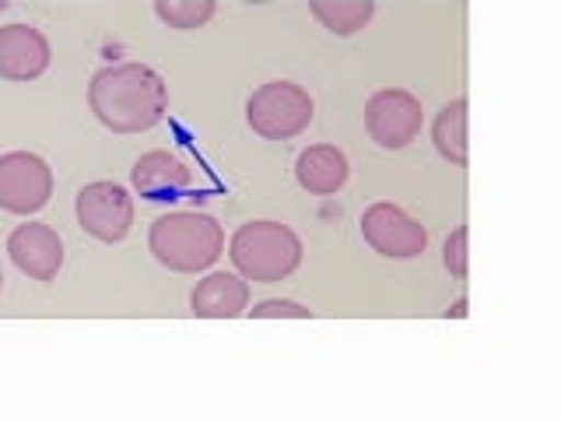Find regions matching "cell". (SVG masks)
<instances>
[{"instance_id":"obj_11","label":"cell","mask_w":561,"mask_h":421,"mask_svg":"<svg viewBox=\"0 0 561 421\" xmlns=\"http://www.w3.org/2000/svg\"><path fill=\"white\" fill-rule=\"evenodd\" d=\"M130 183L145 201H172L197 183V175L175 151H148L134 162Z\"/></svg>"},{"instance_id":"obj_13","label":"cell","mask_w":561,"mask_h":421,"mask_svg":"<svg viewBox=\"0 0 561 421\" xmlns=\"http://www.w3.org/2000/svg\"><path fill=\"white\" fill-rule=\"evenodd\" d=\"M347 175H351L347 155L333 145H309L295 158V180L312 197H333L337 190H344Z\"/></svg>"},{"instance_id":"obj_7","label":"cell","mask_w":561,"mask_h":421,"mask_svg":"<svg viewBox=\"0 0 561 421\" xmlns=\"http://www.w3.org/2000/svg\"><path fill=\"white\" fill-rule=\"evenodd\" d=\"M421 123H425V110H421V99L411 95L408 88H379L365 102V130L386 151L408 148L421 134Z\"/></svg>"},{"instance_id":"obj_17","label":"cell","mask_w":561,"mask_h":421,"mask_svg":"<svg viewBox=\"0 0 561 421\" xmlns=\"http://www.w3.org/2000/svg\"><path fill=\"white\" fill-rule=\"evenodd\" d=\"M253 316V320H274V316H291V320H312V309H306L302 303H291V298H267V303H260L253 309H245Z\"/></svg>"},{"instance_id":"obj_4","label":"cell","mask_w":561,"mask_h":421,"mask_svg":"<svg viewBox=\"0 0 561 421\" xmlns=\"http://www.w3.org/2000/svg\"><path fill=\"white\" fill-rule=\"evenodd\" d=\"M312 116V95L295 81H267L245 99V123L253 127V134L267 140L298 137L302 130H309Z\"/></svg>"},{"instance_id":"obj_12","label":"cell","mask_w":561,"mask_h":421,"mask_svg":"<svg viewBox=\"0 0 561 421\" xmlns=\"http://www.w3.org/2000/svg\"><path fill=\"white\" fill-rule=\"evenodd\" d=\"M250 309V281L239 274L215 271L190 292V312L197 320H236Z\"/></svg>"},{"instance_id":"obj_6","label":"cell","mask_w":561,"mask_h":421,"mask_svg":"<svg viewBox=\"0 0 561 421\" xmlns=\"http://www.w3.org/2000/svg\"><path fill=\"white\" fill-rule=\"evenodd\" d=\"M53 197V169L35 151L0 155V210L8 215H35Z\"/></svg>"},{"instance_id":"obj_16","label":"cell","mask_w":561,"mask_h":421,"mask_svg":"<svg viewBox=\"0 0 561 421\" xmlns=\"http://www.w3.org/2000/svg\"><path fill=\"white\" fill-rule=\"evenodd\" d=\"M154 14L175 32H193L218 14V0H154Z\"/></svg>"},{"instance_id":"obj_3","label":"cell","mask_w":561,"mask_h":421,"mask_svg":"<svg viewBox=\"0 0 561 421\" xmlns=\"http://www.w3.org/2000/svg\"><path fill=\"white\" fill-rule=\"evenodd\" d=\"M228 257L239 277L256 281V285H277L302 263V239L280 221H245L228 242Z\"/></svg>"},{"instance_id":"obj_5","label":"cell","mask_w":561,"mask_h":421,"mask_svg":"<svg viewBox=\"0 0 561 421\" xmlns=\"http://www.w3.org/2000/svg\"><path fill=\"white\" fill-rule=\"evenodd\" d=\"M75 218L81 232H88L99 242H123L134 225V197L127 186L99 180L81 186L75 197Z\"/></svg>"},{"instance_id":"obj_10","label":"cell","mask_w":561,"mask_h":421,"mask_svg":"<svg viewBox=\"0 0 561 421\" xmlns=\"http://www.w3.org/2000/svg\"><path fill=\"white\" fill-rule=\"evenodd\" d=\"M53 46L35 25H0V78L35 81L46 75Z\"/></svg>"},{"instance_id":"obj_1","label":"cell","mask_w":561,"mask_h":421,"mask_svg":"<svg viewBox=\"0 0 561 421\" xmlns=\"http://www.w3.org/2000/svg\"><path fill=\"white\" fill-rule=\"evenodd\" d=\"M88 105L113 134H140L162 123L169 110V84L148 64L102 67L88 84Z\"/></svg>"},{"instance_id":"obj_8","label":"cell","mask_w":561,"mask_h":421,"mask_svg":"<svg viewBox=\"0 0 561 421\" xmlns=\"http://www.w3.org/2000/svg\"><path fill=\"white\" fill-rule=\"evenodd\" d=\"M362 239L373 246L376 253L390 257V260H414L428 250V228L390 201L365 207Z\"/></svg>"},{"instance_id":"obj_14","label":"cell","mask_w":561,"mask_h":421,"mask_svg":"<svg viewBox=\"0 0 561 421\" xmlns=\"http://www.w3.org/2000/svg\"><path fill=\"white\" fill-rule=\"evenodd\" d=\"M309 14L333 35H355L376 18V0H309Z\"/></svg>"},{"instance_id":"obj_9","label":"cell","mask_w":561,"mask_h":421,"mask_svg":"<svg viewBox=\"0 0 561 421\" xmlns=\"http://www.w3.org/2000/svg\"><path fill=\"white\" fill-rule=\"evenodd\" d=\"M8 253L14 268L32 281H57L64 268V239L46 221H25L8 236Z\"/></svg>"},{"instance_id":"obj_19","label":"cell","mask_w":561,"mask_h":421,"mask_svg":"<svg viewBox=\"0 0 561 421\" xmlns=\"http://www.w3.org/2000/svg\"><path fill=\"white\" fill-rule=\"evenodd\" d=\"M449 316H467V298H460V303L449 309Z\"/></svg>"},{"instance_id":"obj_2","label":"cell","mask_w":561,"mask_h":421,"mask_svg":"<svg viewBox=\"0 0 561 421\" xmlns=\"http://www.w3.org/2000/svg\"><path fill=\"white\" fill-rule=\"evenodd\" d=\"M148 250L175 274L215 268L225 253V228L207 210H169L148 228Z\"/></svg>"},{"instance_id":"obj_18","label":"cell","mask_w":561,"mask_h":421,"mask_svg":"<svg viewBox=\"0 0 561 421\" xmlns=\"http://www.w3.org/2000/svg\"><path fill=\"white\" fill-rule=\"evenodd\" d=\"M467 239H470L467 225H460L443 246V263L453 277H467Z\"/></svg>"},{"instance_id":"obj_15","label":"cell","mask_w":561,"mask_h":421,"mask_svg":"<svg viewBox=\"0 0 561 421\" xmlns=\"http://www.w3.org/2000/svg\"><path fill=\"white\" fill-rule=\"evenodd\" d=\"M467 110H470L467 99H456L432 123L435 151L453 166H467V158H470V148H467Z\"/></svg>"}]
</instances>
